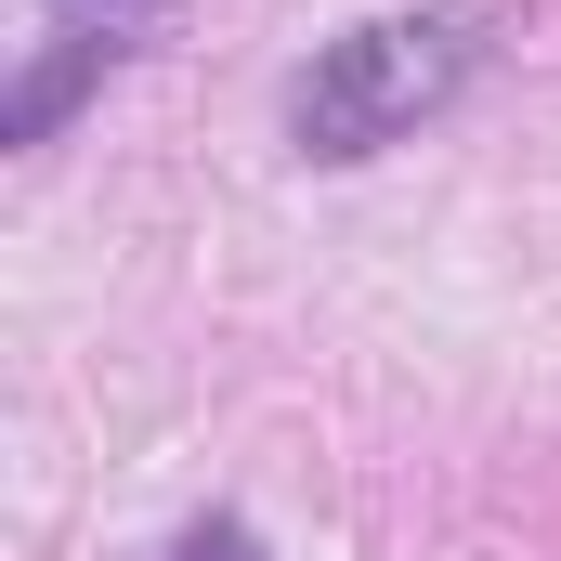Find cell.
Returning <instances> with one entry per match:
<instances>
[{
	"instance_id": "4",
	"label": "cell",
	"mask_w": 561,
	"mask_h": 561,
	"mask_svg": "<svg viewBox=\"0 0 561 561\" xmlns=\"http://www.w3.org/2000/svg\"><path fill=\"white\" fill-rule=\"evenodd\" d=\"M66 13H92V26H131V13H144V0H66Z\"/></svg>"
},
{
	"instance_id": "3",
	"label": "cell",
	"mask_w": 561,
	"mask_h": 561,
	"mask_svg": "<svg viewBox=\"0 0 561 561\" xmlns=\"http://www.w3.org/2000/svg\"><path fill=\"white\" fill-rule=\"evenodd\" d=\"M170 561H275V549H262L236 510H209V523H183V536H170Z\"/></svg>"
},
{
	"instance_id": "1",
	"label": "cell",
	"mask_w": 561,
	"mask_h": 561,
	"mask_svg": "<svg viewBox=\"0 0 561 561\" xmlns=\"http://www.w3.org/2000/svg\"><path fill=\"white\" fill-rule=\"evenodd\" d=\"M483 79V0H419V13H366L340 39H313V66L287 79V144L353 170L379 144H405Z\"/></svg>"
},
{
	"instance_id": "2",
	"label": "cell",
	"mask_w": 561,
	"mask_h": 561,
	"mask_svg": "<svg viewBox=\"0 0 561 561\" xmlns=\"http://www.w3.org/2000/svg\"><path fill=\"white\" fill-rule=\"evenodd\" d=\"M131 53V26H92V13H66L53 26V53L0 92V144H53L66 118H79V92H105V66Z\"/></svg>"
}]
</instances>
